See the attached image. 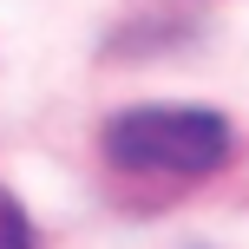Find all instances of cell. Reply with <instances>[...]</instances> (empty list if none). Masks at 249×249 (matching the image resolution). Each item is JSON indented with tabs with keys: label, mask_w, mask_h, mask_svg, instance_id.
Wrapping results in <instances>:
<instances>
[{
	"label": "cell",
	"mask_w": 249,
	"mask_h": 249,
	"mask_svg": "<svg viewBox=\"0 0 249 249\" xmlns=\"http://www.w3.org/2000/svg\"><path fill=\"white\" fill-rule=\"evenodd\" d=\"M99 144L118 171L203 177L230 158V118L197 112V105H138V112H118L105 124Z\"/></svg>",
	"instance_id": "cell-1"
},
{
	"label": "cell",
	"mask_w": 249,
	"mask_h": 249,
	"mask_svg": "<svg viewBox=\"0 0 249 249\" xmlns=\"http://www.w3.org/2000/svg\"><path fill=\"white\" fill-rule=\"evenodd\" d=\"M0 249H33V223L7 190H0Z\"/></svg>",
	"instance_id": "cell-2"
}]
</instances>
